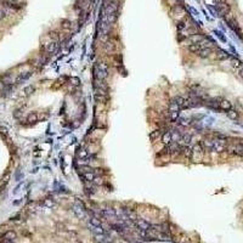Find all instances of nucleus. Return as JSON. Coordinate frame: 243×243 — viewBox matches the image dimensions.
<instances>
[{"label": "nucleus", "instance_id": "obj_15", "mask_svg": "<svg viewBox=\"0 0 243 243\" xmlns=\"http://www.w3.org/2000/svg\"><path fill=\"white\" fill-rule=\"evenodd\" d=\"M7 243H12V242H7Z\"/></svg>", "mask_w": 243, "mask_h": 243}, {"label": "nucleus", "instance_id": "obj_7", "mask_svg": "<svg viewBox=\"0 0 243 243\" xmlns=\"http://www.w3.org/2000/svg\"><path fill=\"white\" fill-rule=\"evenodd\" d=\"M213 145H214V140H211V139H204V140L201 142V146L207 149H211L213 148Z\"/></svg>", "mask_w": 243, "mask_h": 243}, {"label": "nucleus", "instance_id": "obj_6", "mask_svg": "<svg viewBox=\"0 0 243 243\" xmlns=\"http://www.w3.org/2000/svg\"><path fill=\"white\" fill-rule=\"evenodd\" d=\"M73 211L75 213V215L78 216V218H80V219H83V218H85V210L81 208V207H79V205H75V207H73Z\"/></svg>", "mask_w": 243, "mask_h": 243}, {"label": "nucleus", "instance_id": "obj_2", "mask_svg": "<svg viewBox=\"0 0 243 243\" xmlns=\"http://www.w3.org/2000/svg\"><path fill=\"white\" fill-rule=\"evenodd\" d=\"M230 59V55L225 53V51L223 50H219V51H216V54H215V60H218V61H225V60H229Z\"/></svg>", "mask_w": 243, "mask_h": 243}, {"label": "nucleus", "instance_id": "obj_5", "mask_svg": "<svg viewBox=\"0 0 243 243\" xmlns=\"http://www.w3.org/2000/svg\"><path fill=\"white\" fill-rule=\"evenodd\" d=\"M162 141L164 145H170L173 142V139H172V131H165L162 136Z\"/></svg>", "mask_w": 243, "mask_h": 243}, {"label": "nucleus", "instance_id": "obj_10", "mask_svg": "<svg viewBox=\"0 0 243 243\" xmlns=\"http://www.w3.org/2000/svg\"><path fill=\"white\" fill-rule=\"evenodd\" d=\"M227 117H229L230 119H232V120H237V119H238V113H237L236 111H234V110H230V111H227Z\"/></svg>", "mask_w": 243, "mask_h": 243}, {"label": "nucleus", "instance_id": "obj_12", "mask_svg": "<svg viewBox=\"0 0 243 243\" xmlns=\"http://www.w3.org/2000/svg\"><path fill=\"white\" fill-rule=\"evenodd\" d=\"M37 119H38V114H35V113H33V114H30L28 117V120L29 122H35Z\"/></svg>", "mask_w": 243, "mask_h": 243}, {"label": "nucleus", "instance_id": "obj_11", "mask_svg": "<svg viewBox=\"0 0 243 243\" xmlns=\"http://www.w3.org/2000/svg\"><path fill=\"white\" fill-rule=\"evenodd\" d=\"M168 114H169L170 120H172V122L178 120V118H179V112H168Z\"/></svg>", "mask_w": 243, "mask_h": 243}, {"label": "nucleus", "instance_id": "obj_1", "mask_svg": "<svg viewBox=\"0 0 243 243\" xmlns=\"http://www.w3.org/2000/svg\"><path fill=\"white\" fill-rule=\"evenodd\" d=\"M219 108L220 110H223V111H230L232 110V103L229 101V100H221L219 102Z\"/></svg>", "mask_w": 243, "mask_h": 243}, {"label": "nucleus", "instance_id": "obj_14", "mask_svg": "<svg viewBox=\"0 0 243 243\" xmlns=\"http://www.w3.org/2000/svg\"><path fill=\"white\" fill-rule=\"evenodd\" d=\"M238 74H240V77H241V78L243 79V67H242V68H240V71H238Z\"/></svg>", "mask_w": 243, "mask_h": 243}, {"label": "nucleus", "instance_id": "obj_9", "mask_svg": "<svg viewBox=\"0 0 243 243\" xmlns=\"http://www.w3.org/2000/svg\"><path fill=\"white\" fill-rule=\"evenodd\" d=\"M89 223H90L91 227H102V224H101L100 219H97L96 216H91V218L89 219Z\"/></svg>", "mask_w": 243, "mask_h": 243}, {"label": "nucleus", "instance_id": "obj_3", "mask_svg": "<svg viewBox=\"0 0 243 243\" xmlns=\"http://www.w3.org/2000/svg\"><path fill=\"white\" fill-rule=\"evenodd\" d=\"M211 53H213V51H211V48H203L197 55L202 59H207V57H210Z\"/></svg>", "mask_w": 243, "mask_h": 243}, {"label": "nucleus", "instance_id": "obj_4", "mask_svg": "<svg viewBox=\"0 0 243 243\" xmlns=\"http://www.w3.org/2000/svg\"><path fill=\"white\" fill-rule=\"evenodd\" d=\"M137 227H139V230L147 231L151 226H149V224L147 223L146 220H143V219H139V220H137Z\"/></svg>", "mask_w": 243, "mask_h": 243}, {"label": "nucleus", "instance_id": "obj_8", "mask_svg": "<svg viewBox=\"0 0 243 243\" xmlns=\"http://www.w3.org/2000/svg\"><path fill=\"white\" fill-rule=\"evenodd\" d=\"M202 49H203V46L201 45V44H191V45L188 46V50L191 51V53L196 54V55H197Z\"/></svg>", "mask_w": 243, "mask_h": 243}, {"label": "nucleus", "instance_id": "obj_13", "mask_svg": "<svg viewBox=\"0 0 243 243\" xmlns=\"http://www.w3.org/2000/svg\"><path fill=\"white\" fill-rule=\"evenodd\" d=\"M242 63H241L238 60H232V66H234V67H240Z\"/></svg>", "mask_w": 243, "mask_h": 243}]
</instances>
